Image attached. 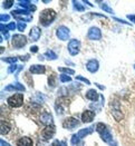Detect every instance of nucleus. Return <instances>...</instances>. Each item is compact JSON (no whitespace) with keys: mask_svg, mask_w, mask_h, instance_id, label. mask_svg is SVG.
<instances>
[{"mask_svg":"<svg viewBox=\"0 0 135 146\" xmlns=\"http://www.w3.org/2000/svg\"><path fill=\"white\" fill-rule=\"evenodd\" d=\"M57 13L53 9H44L39 15V24L43 27H49L53 24V21L56 19Z\"/></svg>","mask_w":135,"mask_h":146,"instance_id":"obj_1","label":"nucleus"},{"mask_svg":"<svg viewBox=\"0 0 135 146\" xmlns=\"http://www.w3.org/2000/svg\"><path fill=\"white\" fill-rule=\"evenodd\" d=\"M7 104L12 108H19L24 105V95L20 93H16L7 99Z\"/></svg>","mask_w":135,"mask_h":146,"instance_id":"obj_2","label":"nucleus"},{"mask_svg":"<svg viewBox=\"0 0 135 146\" xmlns=\"http://www.w3.org/2000/svg\"><path fill=\"white\" fill-rule=\"evenodd\" d=\"M12 17L21 20L23 23H29L33 20V16L30 15V12L27 10H21V9H17V10H12L11 13Z\"/></svg>","mask_w":135,"mask_h":146,"instance_id":"obj_3","label":"nucleus"},{"mask_svg":"<svg viewBox=\"0 0 135 146\" xmlns=\"http://www.w3.org/2000/svg\"><path fill=\"white\" fill-rule=\"evenodd\" d=\"M27 42H28V39H27V37L25 36V35H23V34H16V35H13L11 38L12 46L17 49L24 48L25 46L27 45Z\"/></svg>","mask_w":135,"mask_h":146,"instance_id":"obj_4","label":"nucleus"},{"mask_svg":"<svg viewBox=\"0 0 135 146\" xmlns=\"http://www.w3.org/2000/svg\"><path fill=\"white\" fill-rule=\"evenodd\" d=\"M69 34H70V30L68 27L66 26H59L57 29H56V36L57 38L61 40V41H66L69 39Z\"/></svg>","mask_w":135,"mask_h":146,"instance_id":"obj_5","label":"nucleus"},{"mask_svg":"<svg viewBox=\"0 0 135 146\" xmlns=\"http://www.w3.org/2000/svg\"><path fill=\"white\" fill-rule=\"evenodd\" d=\"M67 49H68V52H69L72 56L78 55L79 49H80V41L77 40V39H70V40L68 41Z\"/></svg>","mask_w":135,"mask_h":146,"instance_id":"obj_6","label":"nucleus"},{"mask_svg":"<svg viewBox=\"0 0 135 146\" xmlns=\"http://www.w3.org/2000/svg\"><path fill=\"white\" fill-rule=\"evenodd\" d=\"M56 134V127L55 125H48V126H45L43 132H41V136L45 141H49L54 137V135Z\"/></svg>","mask_w":135,"mask_h":146,"instance_id":"obj_7","label":"nucleus"},{"mask_svg":"<svg viewBox=\"0 0 135 146\" xmlns=\"http://www.w3.org/2000/svg\"><path fill=\"white\" fill-rule=\"evenodd\" d=\"M112 115L117 122H121L124 118V115H123V113L120 110V103L117 100L112 103Z\"/></svg>","mask_w":135,"mask_h":146,"instance_id":"obj_8","label":"nucleus"},{"mask_svg":"<svg viewBox=\"0 0 135 146\" xmlns=\"http://www.w3.org/2000/svg\"><path fill=\"white\" fill-rule=\"evenodd\" d=\"M87 38L89 40H99L102 38V31L97 27H90L87 33Z\"/></svg>","mask_w":135,"mask_h":146,"instance_id":"obj_9","label":"nucleus"},{"mask_svg":"<svg viewBox=\"0 0 135 146\" xmlns=\"http://www.w3.org/2000/svg\"><path fill=\"white\" fill-rule=\"evenodd\" d=\"M78 125H79V121L75 117H67L63 122V127L65 129H73V128H76Z\"/></svg>","mask_w":135,"mask_h":146,"instance_id":"obj_10","label":"nucleus"},{"mask_svg":"<svg viewBox=\"0 0 135 146\" xmlns=\"http://www.w3.org/2000/svg\"><path fill=\"white\" fill-rule=\"evenodd\" d=\"M95 118V111L90 110H86L83 111L82 114V123H85V124H88V123H92Z\"/></svg>","mask_w":135,"mask_h":146,"instance_id":"obj_11","label":"nucleus"},{"mask_svg":"<svg viewBox=\"0 0 135 146\" xmlns=\"http://www.w3.org/2000/svg\"><path fill=\"white\" fill-rule=\"evenodd\" d=\"M86 69L92 74H95L99 69V62L97 59H90L86 62Z\"/></svg>","mask_w":135,"mask_h":146,"instance_id":"obj_12","label":"nucleus"},{"mask_svg":"<svg viewBox=\"0 0 135 146\" xmlns=\"http://www.w3.org/2000/svg\"><path fill=\"white\" fill-rule=\"evenodd\" d=\"M39 119H40V122L43 123L44 125H46V126L53 125V123H54V117H53V115L50 113H48V111H43L40 114Z\"/></svg>","mask_w":135,"mask_h":146,"instance_id":"obj_13","label":"nucleus"},{"mask_svg":"<svg viewBox=\"0 0 135 146\" xmlns=\"http://www.w3.org/2000/svg\"><path fill=\"white\" fill-rule=\"evenodd\" d=\"M17 5L18 6H20V7H23V8H25V10H27V11L29 12H34L36 11L37 7L35 6V5H33L30 1H28V0H21V1H18L17 2Z\"/></svg>","mask_w":135,"mask_h":146,"instance_id":"obj_14","label":"nucleus"},{"mask_svg":"<svg viewBox=\"0 0 135 146\" xmlns=\"http://www.w3.org/2000/svg\"><path fill=\"white\" fill-rule=\"evenodd\" d=\"M29 72L34 75H41L46 73V67L44 65H31L29 67Z\"/></svg>","mask_w":135,"mask_h":146,"instance_id":"obj_15","label":"nucleus"},{"mask_svg":"<svg viewBox=\"0 0 135 146\" xmlns=\"http://www.w3.org/2000/svg\"><path fill=\"white\" fill-rule=\"evenodd\" d=\"M99 136H100V138L105 142V143H107V144H110V145H112L113 143H114V139H113V136H112V134H110V132L108 131V128H106L103 133H100L99 134Z\"/></svg>","mask_w":135,"mask_h":146,"instance_id":"obj_16","label":"nucleus"},{"mask_svg":"<svg viewBox=\"0 0 135 146\" xmlns=\"http://www.w3.org/2000/svg\"><path fill=\"white\" fill-rule=\"evenodd\" d=\"M41 36V29L39 28V27H33L31 28V30H30V33H29V37H30V39L33 40V41H37L39 38Z\"/></svg>","mask_w":135,"mask_h":146,"instance_id":"obj_17","label":"nucleus"},{"mask_svg":"<svg viewBox=\"0 0 135 146\" xmlns=\"http://www.w3.org/2000/svg\"><path fill=\"white\" fill-rule=\"evenodd\" d=\"M16 145L17 146H33L34 145V142L30 137L28 136H24V137H20L17 142H16Z\"/></svg>","mask_w":135,"mask_h":146,"instance_id":"obj_18","label":"nucleus"},{"mask_svg":"<svg viewBox=\"0 0 135 146\" xmlns=\"http://www.w3.org/2000/svg\"><path fill=\"white\" fill-rule=\"evenodd\" d=\"M99 97H100V95L98 94L95 89H88L86 92V98L92 100V102H96V100H98Z\"/></svg>","mask_w":135,"mask_h":146,"instance_id":"obj_19","label":"nucleus"},{"mask_svg":"<svg viewBox=\"0 0 135 146\" xmlns=\"http://www.w3.org/2000/svg\"><path fill=\"white\" fill-rule=\"evenodd\" d=\"M0 127H1V135H6L8 134L9 132H10V129H11V126H10V124L8 122H6V121H1L0 123Z\"/></svg>","mask_w":135,"mask_h":146,"instance_id":"obj_20","label":"nucleus"},{"mask_svg":"<svg viewBox=\"0 0 135 146\" xmlns=\"http://www.w3.org/2000/svg\"><path fill=\"white\" fill-rule=\"evenodd\" d=\"M93 129H94V126H90V127H86V128H83V129H80V131L77 133V135H78V137L82 139V138L86 137L87 135L92 134V133H93Z\"/></svg>","mask_w":135,"mask_h":146,"instance_id":"obj_21","label":"nucleus"},{"mask_svg":"<svg viewBox=\"0 0 135 146\" xmlns=\"http://www.w3.org/2000/svg\"><path fill=\"white\" fill-rule=\"evenodd\" d=\"M6 90H20V92H25L26 90V87L21 85L20 83H15V84L7 86L6 87Z\"/></svg>","mask_w":135,"mask_h":146,"instance_id":"obj_22","label":"nucleus"},{"mask_svg":"<svg viewBox=\"0 0 135 146\" xmlns=\"http://www.w3.org/2000/svg\"><path fill=\"white\" fill-rule=\"evenodd\" d=\"M56 104L57 105H64V106H68L70 104V98L67 97V96H61L56 100Z\"/></svg>","mask_w":135,"mask_h":146,"instance_id":"obj_23","label":"nucleus"},{"mask_svg":"<svg viewBox=\"0 0 135 146\" xmlns=\"http://www.w3.org/2000/svg\"><path fill=\"white\" fill-rule=\"evenodd\" d=\"M44 56H45V58L46 59H48V60H56L57 59V54L56 52H54L53 50H47L45 54H44Z\"/></svg>","mask_w":135,"mask_h":146,"instance_id":"obj_24","label":"nucleus"},{"mask_svg":"<svg viewBox=\"0 0 135 146\" xmlns=\"http://www.w3.org/2000/svg\"><path fill=\"white\" fill-rule=\"evenodd\" d=\"M73 7L74 9L76 10V11H79V12H83L85 10V7L82 5V2H79V1H76V0H74L73 2Z\"/></svg>","mask_w":135,"mask_h":146,"instance_id":"obj_25","label":"nucleus"},{"mask_svg":"<svg viewBox=\"0 0 135 146\" xmlns=\"http://www.w3.org/2000/svg\"><path fill=\"white\" fill-rule=\"evenodd\" d=\"M0 33H1L2 36L6 37L7 40L9 39V33H8V28H7V26H5L3 24L0 25Z\"/></svg>","mask_w":135,"mask_h":146,"instance_id":"obj_26","label":"nucleus"},{"mask_svg":"<svg viewBox=\"0 0 135 146\" xmlns=\"http://www.w3.org/2000/svg\"><path fill=\"white\" fill-rule=\"evenodd\" d=\"M98 3H100V6H99V7H100V8H102L104 11L108 12V13H114L113 9L110 8L107 3H105V2H100V1H98Z\"/></svg>","mask_w":135,"mask_h":146,"instance_id":"obj_27","label":"nucleus"},{"mask_svg":"<svg viewBox=\"0 0 135 146\" xmlns=\"http://www.w3.org/2000/svg\"><path fill=\"white\" fill-rule=\"evenodd\" d=\"M58 70L61 72V74H66V75H74L75 74V70L74 69H70V68H67V67H59Z\"/></svg>","mask_w":135,"mask_h":146,"instance_id":"obj_28","label":"nucleus"},{"mask_svg":"<svg viewBox=\"0 0 135 146\" xmlns=\"http://www.w3.org/2000/svg\"><path fill=\"white\" fill-rule=\"evenodd\" d=\"M48 85L50 87H56V75L51 74L48 77Z\"/></svg>","mask_w":135,"mask_h":146,"instance_id":"obj_29","label":"nucleus"},{"mask_svg":"<svg viewBox=\"0 0 135 146\" xmlns=\"http://www.w3.org/2000/svg\"><path fill=\"white\" fill-rule=\"evenodd\" d=\"M59 79H61V83H69L72 82V77L69 75H66V74H61L59 76Z\"/></svg>","mask_w":135,"mask_h":146,"instance_id":"obj_30","label":"nucleus"},{"mask_svg":"<svg viewBox=\"0 0 135 146\" xmlns=\"http://www.w3.org/2000/svg\"><path fill=\"white\" fill-rule=\"evenodd\" d=\"M106 128H107V127H106V125H105L104 123H97V125H96V131H97L98 134L103 133Z\"/></svg>","mask_w":135,"mask_h":146,"instance_id":"obj_31","label":"nucleus"},{"mask_svg":"<svg viewBox=\"0 0 135 146\" xmlns=\"http://www.w3.org/2000/svg\"><path fill=\"white\" fill-rule=\"evenodd\" d=\"M18 59H19L18 57H7V58H2V61H6V62H9L11 65H15Z\"/></svg>","mask_w":135,"mask_h":146,"instance_id":"obj_32","label":"nucleus"},{"mask_svg":"<svg viewBox=\"0 0 135 146\" xmlns=\"http://www.w3.org/2000/svg\"><path fill=\"white\" fill-rule=\"evenodd\" d=\"M9 19H10V15H7V13H1V16H0V21L1 23H8L9 21Z\"/></svg>","mask_w":135,"mask_h":146,"instance_id":"obj_33","label":"nucleus"},{"mask_svg":"<svg viewBox=\"0 0 135 146\" xmlns=\"http://www.w3.org/2000/svg\"><path fill=\"white\" fill-rule=\"evenodd\" d=\"M79 141H80V138L78 137V135L77 134H74L73 136H72L70 142H72V144H73V145H77V144L79 143Z\"/></svg>","mask_w":135,"mask_h":146,"instance_id":"obj_34","label":"nucleus"},{"mask_svg":"<svg viewBox=\"0 0 135 146\" xmlns=\"http://www.w3.org/2000/svg\"><path fill=\"white\" fill-rule=\"evenodd\" d=\"M26 27H27V25L26 23H23V21H20V23H18L17 24V28H18V30L20 31V33H23L25 29H26Z\"/></svg>","mask_w":135,"mask_h":146,"instance_id":"obj_35","label":"nucleus"},{"mask_svg":"<svg viewBox=\"0 0 135 146\" xmlns=\"http://www.w3.org/2000/svg\"><path fill=\"white\" fill-rule=\"evenodd\" d=\"M76 79H77V80H80V82H83V83H85V84H87V85H90V82H89L87 78L83 77V76H80V75H78V76L76 77Z\"/></svg>","mask_w":135,"mask_h":146,"instance_id":"obj_36","label":"nucleus"},{"mask_svg":"<svg viewBox=\"0 0 135 146\" xmlns=\"http://www.w3.org/2000/svg\"><path fill=\"white\" fill-rule=\"evenodd\" d=\"M2 5H3V8L5 9H9V8H11V6L13 5V1H3L2 2Z\"/></svg>","mask_w":135,"mask_h":146,"instance_id":"obj_37","label":"nucleus"},{"mask_svg":"<svg viewBox=\"0 0 135 146\" xmlns=\"http://www.w3.org/2000/svg\"><path fill=\"white\" fill-rule=\"evenodd\" d=\"M55 110H56V111H57V114H58V115L64 114V107H63V106H61V105L55 104Z\"/></svg>","mask_w":135,"mask_h":146,"instance_id":"obj_38","label":"nucleus"},{"mask_svg":"<svg viewBox=\"0 0 135 146\" xmlns=\"http://www.w3.org/2000/svg\"><path fill=\"white\" fill-rule=\"evenodd\" d=\"M7 28H8V30H15L17 28V24L16 23H9L7 25Z\"/></svg>","mask_w":135,"mask_h":146,"instance_id":"obj_39","label":"nucleus"},{"mask_svg":"<svg viewBox=\"0 0 135 146\" xmlns=\"http://www.w3.org/2000/svg\"><path fill=\"white\" fill-rule=\"evenodd\" d=\"M17 68H20V66L18 67L17 65H11V66L9 67V69H8L7 72H8V74H11V73H13V72H15V70H16Z\"/></svg>","mask_w":135,"mask_h":146,"instance_id":"obj_40","label":"nucleus"},{"mask_svg":"<svg viewBox=\"0 0 135 146\" xmlns=\"http://www.w3.org/2000/svg\"><path fill=\"white\" fill-rule=\"evenodd\" d=\"M113 19H114L115 21H118V23H121V24L128 25V26H131V25H132V24H130L128 21H125V20H123V19H120V18H115V17H113Z\"/></svg>","mask_w":135,"mask_h":146,"instance_id":"obj_41","label":"nucleus"},{"mask_svg":"<svg viewBox=\"0 0 135 146\" xmlns=\"http://www.w3.org/2000/svg\"><path fill=\"white\" fill-rule=\"evenodd\" d=\"M19 59H21L23 61H28L29 59V55H24V56H18Z\"/></svg>","mask_w":135,"mask_h":146,"instance_id":"obj_42","label":"nucleus"},{"mask_svg":"<svg viewBox=\"0 0 135 146\" xmlns=\"http://www.w3.org/2000/svg\"><path fill=\"white\" fill-rule=\"evenodd\" d=\"M49 146H63V145H61V143L58 141V139H55V141H54V142H53Z\"/></svg>","mask_w":135,"mask_h":146,"instance_id":"obj_43","label":"nucleus"},{"mask_svg":"<svg viewBox=\"0 0 135 146\" xmlns=\"http://www.w3.org/2000/svg\"><path fill=\"white\" fill-rule=\"evenodd\" d=\"M126 17H127L128 20H131L133 24H135V15H127Z\"/></svg>","mask_w":135,"mask_h":146,"instance_id":"obj_44","label":"nucleus"},{"mask_svg":"<svg viewBox=\"0 0 135 146\" xmlns=\"http://www.w3.org/2000/svg\"><path fill=\"white\" fill-rule=\"evenodd\" d=\"M30 52H31V54L38 52V46H31V47H30Z\"/></svg>","mask_w":135,"mask_h":146,"instance_id":"obj_45","label":"nucleus"},{"mask_svg":"<svg viewBox=\"0 0 135 146\" xmlns=\"http://www.w3.org/2000/svg\"><path fill=\"white\" fill-rule=\"evenodd\" d=\"M0 146H11L9 143H7L5 139H0Z\"/></svg>","mask_w":135,"mask_h":146,"instance_id":"obj_46","label":"nucleus"},{"mask_svg":"<svg viewBox=\"0 0 135 146\" xmlns=\"http://www.w3.org/2000/svg\"><path fill=\"white\" fill-rule=\"evenodd\" d=\"M95 85L97 86L99 89H102V90H104V89H105V87H104L103 85H100V84H97V83H95Z\"/></svg>","mask_w":135,"mask_h":146,"instance_id":"obj_47","label":"nucleus"},{"mask_svg":"<svg viewBox=\"0 0 135 146\" xmlns=\"http://www.w3.org/2000/svg\"><path fill=\"white\" fill-rule=\"evenodd\" d=\"M83 3H85V5H88L89 7H94V6L92 5V2H89V1H86V0H84V1H83Z\"/></svg>","mask_w":135,"mask_h":146,"instance_id":"obj_48","label":"nucleus"},{"mask_svg":"<svg viewBox=\"0 0 135 146\" xmlns=\"http://www.w3.org/2000/svg\"><path fill=\"white\" fill-rule=\"evenodd\" d=\"M44 58H45L44 55H39V56H38V59H39V60H44Z\"/></svg>","mask_w":135,"mask_h":146,"instance_id":"obj_49","label":"nucleus"},{"mask_svg":"<svg viewBox=\"0 0 135 146\" xmlns=\"http://www.w3.org/2000/svg\"><path fill=\"white\" fill-rule=\"evenodd\" d=\"M61 145H63V146H67V144H66V142H61Z\"/></svg>","mask_w":135,"mask_h":146,"instance_id":"obj_50","label":"nucleus"},{"mask_svg":"<svg viewBox=\"0 0 135 146\" xmlns=\"http://www.w3.org/2000/svg\"><path fill=\"white\" fill-rule=\"evenodd\" d=\"M133 68H134V69H135V64H134V66H133Z\"/></svg>","mask_w":135,"mask_h":146,"instance_id":"obj_51","label":"nucleus"}]
</instances>
